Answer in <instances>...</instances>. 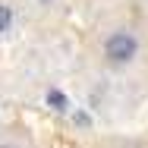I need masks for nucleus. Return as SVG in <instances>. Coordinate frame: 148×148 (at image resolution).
<instances>
[{
  "instance_id": "nucleus-1",
  "label": "nucleus",
  "mask_w": 148,
  "mask_h": 148,
  "mask_svg": "<svg viewBox=\"0 0 148 148\" xmlns=\"http://www.w3.org/2000/svg\"><path fill=\"white\" fill-rule=\"evenodd\" d=\"M139 54V41L129 35V32H114L107 41H104V57L110 60V63H132Z\"/></svg>"
},
{
  "instance_id": "nucleus-2",
  "label": "nucleus",
  "mask_w": 148,
  "mask_h": 148,
  "mask_svg": "<svg viewBox=\"0 0 148 148\" xmlns=\"http://www.w3.org/2000/svg\"><path fill=\"white\" fill-rule=\"evenodd\" d=\"M47 104H51L57 114H69V110H73V101H69L63 91H57V88H51V91H47Z\"/></svg>"
},
{
  "instance_id": "nucleus-3",
  "label": "nucleus",
  "mask_w": 148,
  "mask_h": 148,
  "mask_svg": "<svg viewBox=\"0 0 148 148\" xmlns=\"http://www.w3.org/2000/svg\"><path fill=\"white\" fill-rule=\"evenodd\" d=\"M10 25H13V6L0 3V35H3V32H10Z\"/></svg>"
},
{
  "instance_id": "nucleus-4",
  "label": "nucleus",
  "mask_w": 148,
  "mask_h": 148,
  "mask_svg": "<svg viewBox=\"0 0 148 148\" xmlns=\"http://www.w3.org/2000/svg\"><path fill=\"white\" fill-rule=\"evenodd\" d=\"M76 123H79V126H88L91 117H88V114H82V110H76Z\"/></svg>"
},
{
  "instance_id": "nucleus-5",
  "label": "nucleus",
  "mask_w": 148,
  "mask_h": 148,
  "mask_svg": "<svg viewBox=\"0 0 148 148\" xmlns=\"http://www.w3.org/2000/svg\"><path fill=\"white\" fill-rule=\"evenodd\" d=\"M41 3H51V0H41Z\"/></svg>"
}]
</instances>
